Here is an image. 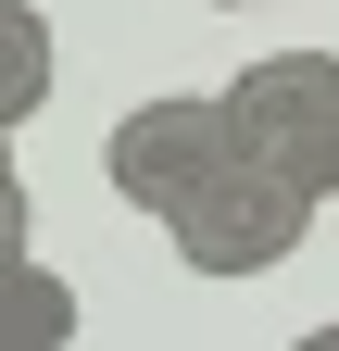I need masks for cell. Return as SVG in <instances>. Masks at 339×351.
Wrapping results in <instances>:
<instances>
[{
	"label": "cell",
	"instance_id": "6da1fadb",
	"mask_svg": "<svg viewBox=\"0 0 339 351\" xmlns=\"http://www.w3.org/2000/svg\"><path fill=\"white\" fill-rule=\"evenodd\" d=\"M214 101H226L251 163H277L314 213L339 201V51H264V63H239Z\"/></svg>",
	"mask_w": 339,
	"mask_h": 351
},
{
	"label": "cell",
	"instance_id": "7a4b0ae2",
	"mask_svg": "<svg viewBox=\"0 0 339 351\" xmlns=\"http://www.w3.org/2000/svg\"><path fill=\"white\" fill-rule=\"evenodd\" d=\"M163 239H176V263H189V276H277V263L314 239V201L289 189L277 163L226 151V163L201 176L176 213H163Z\"/></svg>",
	"mask_w": 339,
	"mask_h": 351
},
{
	"label": "cell",
	"instance_id": "3957f363",
	"mask_svg": "<svg viewBox=\"0 0 339 351\" xmlns=\"http://www.w3.org/2000/svg\"><path fill=\"white\" fill-rule=\"evenodd\" d=\"M226 151H239V125H226L214 88H151V101H126V113H113L101 176H113V201H126V213H151V226H163V213H176Z\"/></svg>",
	"mask_w": 339,
	"mask_h": 351
},
{
	"label": "cell",
	"instance_id": "277c9868",
	"mask_svg": "<svg viewBox=\"0 0 339 351\" xmlns=\"http://www.w3.org/2000/svg\"><path fill=\"white\" fill-rule=\"evenodd\" d=\"M75 326H89L75 276H51L38 251H13V263H0V351H75Z\"/></svg>",
	"mask_w": 339,
	"mask_h": 351
},
{
	"label": "cell",
	"instance_id": "5b68a950",
	"mask_svg": "<svg viewBox=\"0 0 339 351\" xmlns=\"http://www.w3.org/2000/svg\"><path fill=\"white\" fill-rule=\"evenodd\" d=\"M63 51H51V13H38V0H0V138H25L38 113H51V75Z\"/></svg>",
	"mask_w": 339,
	"mask_h": 351
},
{
	"label": "cell",
	"instance_id": "8992f818",
	"mask_svg": "<svg viewBox=\"0 0 339 351\" xmlns=\"http://www.w3.org/2000/svg\"><path fill=\"white\" fill-rule=\"evenodd\" d=\"M13 251H38V201H25V163H13V138H0V263Z\"/></svg>",
	"mask_w": 339,
	"mask_h": 351
},
{
	"label": "cell",
	"instance_id": "52a82bcc",
	"mask_svg": "<svg viewBox=\"0 0 339 351\" xmlns=\"http://www.w3.org/2000/svg\"><path fill=\"white\" fill-rule=\"evenodd\" d=\"M289 351H339V314H327V326H302V339H289Z\"/></svg>",
	"mask_w": 339,
	"mask_h": 351
},
{
	"label": "cell",
	"instance_id": "ba28073f",
	"mask_svg": "<svg viewBox=\"0 0 339 351\" xmlns=\"http://www.w3.org/2000/svg\"><path fill=\"white\" fill-rule=\"evenodd\" d=\"M201 13H264V0H201Z\"/></svg>",
	"mask_w": 339,
	"mask_h": 351
}]
</instances>
